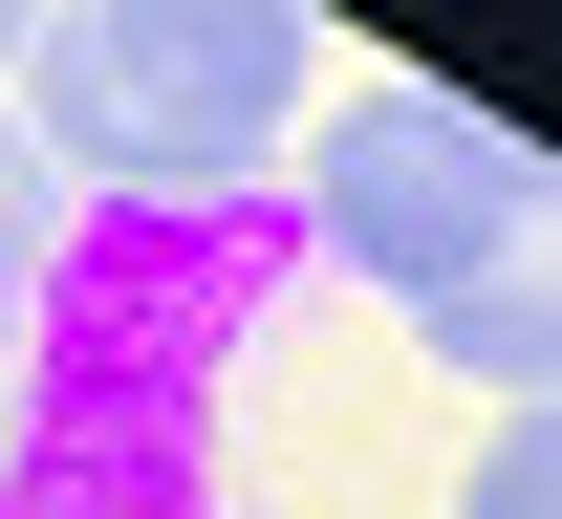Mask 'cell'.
<instances>
[{"mask_svg":"<svg viewBox=\"0 0 562 519\" xmlns=\"http://www.w3.org/2000/svg\"><path fill=\"white\" fill-rule=\"evenodd\" d=\"M0 66H22V22H0Z\"/></svg>","mask_w":562,"mask_h":519,"instance_id":"7","label":"cell"},{"mask_svg":"<svg viewBox=\"0 0 562 519\" xmlns=\"http://www.w3.org/2000/svg\"><path fill=\"white\" fill-rule=\"evenodd\" d=\"M412 347L476 390V411H541V390H562V260H519V282H476V303H432Z\"/></svg>","mask_w":562,"mask_h":519,"instance_id":"4","label":"cell"},{"mask_svg":"<svg viewBox=\"0 0 562 519\" xmlns=\"http://www.w3.org/2000/svg\"><path fill=\"white\" fill-rule=\"evenodd\" d=\"M303 109H325V22H281V0H44L22 66H0V131L44 151L87 217L281 195Z\"/></svg>","mask_w":562,"mask_h":519,"instance_id":"1","label":"cell"},{"mask_svg":"<svg viewBox=\"0 0 562 519\" xmlns=\"http://www.w3.org/2000/svg\"><path fill=\"white\" fill-rule=\"evenodd\" d=\"M454 519H562V411H497L476 476H454Z\"/></svg>","mask_w":562,"mask_h":519,"instance_id":"5","label":"cell"},{"mask_svg":"<svg viewBox=\"0 0 562 519\" xmlns=\"http://www.w3.org/2000/svg\"><path fill=\"white\" fill-rule=\"evenodd\" d=\"M44 260H66V173L0 131V303H44Z\"/></svg>","mask_w":562,"mask_h":519,"instance_id":"6","label":"cell"},{"mask_svg":"<svg viewBox=\"0 0 562 519\" xmlns=\"http://www.w3.org/2000/svg\"><path fill=\"white\" fill-rule=\"evenodd\" d=\"M0 519H216V476H195V390L44 369L22 411H0Z\"/></svg>","mask_w":562,"mask_h":519,"instance_id":"3","label":"cell"},{"mask_svg":"<svg viewBox=\"0 0 562 519\" xmlns=\"http://www.w3.org/2000/svg\"><path fill=\"white\" fill-rule=\"evenodd\" d=\"M281 238L368 303H476L541 260V131H497L476 87H347V109H303V195Z\"/></svg>","mask_w":562,"mask_h":519,"instance_id":"2","label":"cell"}]
</instances>
